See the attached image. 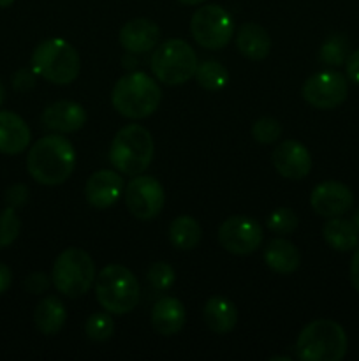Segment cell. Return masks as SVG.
I'll use <instances>...</instances> for the list:
<instances>
[{
    "label": "cell",
    "instance_id": "cell-25",
    "mask_svg": "<svg viewBox=\"0 0 359 361\" xmlns=\"http://www.w3.org/2000/svg\"><path fill=\"white\" fill-rule=\"evenodd\" d=\"M203 229L190 215H180L169 226V240L178 250H192L201 242Z\"/></svg>",
    "mask_w": 359,
    "mask_h": 361
},
{
    "label": "cell",
    "instance_id": "cell-2",
    "mask_svg": "<svg viewBox=\"0 0 359 361\" xmlns=\"http://www.w3.org/2000/svg\"><path fill=\"white\" fill-rule=\"evenodd\" d=\"M160 101L162 90L157 81L137 71L122 76L113 87L111 104L125 118H146L157 111Z\"/></svg>",
    "mask_w": 359,
    "mask_h": 361
},
{
    "label": "cell",
    "instance_id": "cell-12",
    "mask_svg": "<svg viewBox=\"0 0 359 361\" xmlns=\"http://www.w3.org/2000/svg\"><path fill=\"white\" fill-rule=\"evenodd\" d=\"M348 83L338 71H324L310 76L303 83L301 95L317 109H334L347 99Z\"/></svg>",
    "mask_w": 359,
    "mask_h": 361
},
{
    "label": "cell",
    "instance_id": "cell-22",
    "mask_svg": "<svg viewBox=\"0 0 359 361\" xmlns=\"http://www.w3.org/2000/svg\"><path fill=\"white\" fill-rule=\"evenodd\" d=\"M238 51L248 60H264L271 51L270 34L257 23H243L236 34Z\"/></svg>",
    "mask_w": 359,
    "mask_h": 361
},
{
    "label": "cell",
    "instance_id": "cell-19",
    "mask_svg": "<svg viewBox=\"0 0 359 361\" xmlns=\"http://www.w3.org/2000/svg\"><path fill=\"white\" fill-rule=\"evenodd\" d=\"M185 319V307L178 298H172V296L158 300L151 309V326L158 335H164V337H172V335L180 334Z\"/></svg>",
    "mask_w": 359,
    "mask_h": 361
},
{
    "label": "cell",
    "instance_id": "cell-28",
    "mask_svg": "<svg viewBox=\"0 0 359 361\" xmlns=\"http://www.w3.org/2000/svg\"><path fill=\"white\" fill-rule=\"evenodd\" d=\"M115 331V323H113L111 316L104 312H95L84 323V334L90 341L94 342H106L113 337Z\"/></svg>",
    "mask_w": 359,
    "mask_h": 361
},
{
    "label": "cell",
    "instance_id": "cell-11",
    "mask_svg": "<svg viewBox=\"0 0 359 361\" xmlns=\"http://www.w3.org/2000/svg\"><path fill=\"white\" fill-rule=\"evenodd\" d=\"M263 226L252 217H234L225 219L218 228V242L222 249L234 256H248L256 252L263 243Z\"/></svg>",
    "mask_w": 359,
    "mask_h": 361
},
{
    "label": "cell",
    "instance_id": "cell-1",
    "mask_svg": "<svg viewBox=\"0 0 359 361\" xmlns=\"http://www.w3.org/2000/svg\"><path fill=\"white\" fill-rule=\"evenodd\" d=\"M76 168V150L62 134H51L35 141L28 150L27 169L41 185H60L67 182Z\"/></svg>",
    "mask_w": 359,
    "mask_h": 361
},
{
    "label": "cell",
    "instance_id": "cell-23",
    "mask_svg": "<svg viewBox=\"0 0 359 361\" xmlns=\"http://www.w3.org/2000/svg\"><path fill=\"white\" fill-rule=\"evenodd\" d=\"M34 321L42 335L49 337V335L58 334L67 321V310L62 300H58L56 296H46L44 300H41L39 305L35 307Z\"/></svg>",
    "mask_w": 359,
    "mask_h": 361
},
{
    "label": "cell",
    "instance_id": "cell-27",
    "mask_svg": "<svg viewBox=\"0 0 359 361\" xmlns=\"http://www.w3.org/2000/svg\"><path fill=\"white\" fill-rule=\"evenodd\" d=\"M348 56V41L344 35H331L322 44L319 53L320 62L326 66H341Z\"/></svg>",
    "mask_w": 359,
    "mask_h": 361
},
{
    "label": "cell",
    "instance_id": "cell-3",
    "mask_svg": "<svg viewBox=\"0 0 359 361\" xmlns=\"http://www.w3.org/2000/svg\"><path fill=\"white\" fill-rule=\"evenodd\" d=\"M153 137L146 127L129 123L113 137L109 147V161L113 168L127 176L143 175L153 161Z\"/></svg>",
    "mask_w": 359,
    "mask_h": 361
},
{
    "label": "cell",
    "instance_id": "cell-9",
    "mask_svg": "<svg viewBox=\"0 0 359 361\" xmlns=\"http://www.w3.org/2000/svg\"><path fill=\"white\" fill-rule=\"evenodd\" d=\"M190 32L199 46L206 49H222L234 35L232 16L217 4L199 7L190 20Z\"/></svg>",
    "mask_w": 359,
    "mask_h": 361
},
{
    "label": "cell",
    "instance_id": "cell-13",
    "mask_svg": "<svg viewBox=\"0 0 359 361\" xmlns=\"http://www.w3.org/2000/svg\"><path fill=\"white\" fill-rule=\"evenodd\" d=\"M310 204L320 217H340L345 212L351 210L354 204V196L345 183L327 180L313 187L310 194Z\"/></svg>",
    "mask_w": 359,
    "mask_h": 361
},
{
    "label": "cell",
    "instance_id": "cell-36",
    "mask_svg": "<svg viewBox=\"0 0 359 361\" xmlns=\"http://www.w3.org/2000/svg\"><path fill=\"white\" fill-rule=\"evenodd\" d=\"M345 71H347L348 80L359 85V49L352 51L345 60Z\"/></svg>",
    "mask_w": 359,
    "mask_h": 361
},
{
    "label": "cell",
    "instance_id": "cell-24",
    "mask_svg": "<svg viewBox=\"0 0 359 361\" xmlns=\"http://www.w3.org/2000/svg\"><path fill=\"white\" fill-rule=\"evenodd\" d=\"M322 236L327 245L338 252H348L359 245V233L355 226L341 217H331L324 224Z\"/></svg>",
    "mask_w": 359,
    "mask_h": 361
},
{
    "label": "cell",
    "instance_id": "cell-8",
    "mask_svg": "<svg viewBox=\"0 0 359 361\" xmlns=\"http://www.w3.org/2000/svg\"><path fill=\"white\" fill-rule=\"evenodd\" d=\"M150 67L158 81L176 87L192 80L197 69V56L192 46L183 39H168L155 48Z\"/></svg>",
    "mask_w": 359,
    "mask_h": 361
},
{
    "label": "cell",
    "instance_id": "cell-17",
    "mask_svg": "<svg viewBox=\"0 0 359 361\" xmlns=\"http://www.w3.org/2000/svg\"><path fill=\"white\" fill-rule=\"evenodd\" d=\"M41 120L48 129L69 134L76 133L87 123V111L74 101H56L42 111Z\"/></svg>",
    "mask_w": 359,
    "mask_h": 361
},
{
    "label": "cell",
    "instance_id": "cell-16",
    "mask_svg": "<svg viewBox=\"0 0 359 361\" xmlns=\"http://www.w3.org/2000/svg\"><path fill=\"white\" fill-rule=\"evenodd\" d=\"M118 39L125 51L139 55V53H146L157 48L160 30H158L157 23L148 18H134L123 25Z\"/></svg>",
    "mask_w": 359,
    "mask_h": 361
},
{
    "label": "cell",
    "instance_id": "cell-43",
    "mask_svg": "<svg viewBox=\"0 0 359 361\" xmlns=\"http://www.w3.org/2000/svg\"><path fill=\"white\" fill-rule=\"evenodd\" d=\"M271 361H291V358L289 356H273Z\"/></svg>",
    "mask_w": 359,
    "mask_h": 361
},
{
    "label": "cell",
    "instance_id": "cell-18",
    "mask_svg": "<svg viewBox=\"0 0 359 361\" xmlns=\"http://www.w3.org/2000/svg\"><path fill=\"white\" fill-rule=\"evenodd\" d=\"M32 133L18 113L0 111V154L18 155L30 145Z\"/></svg>",
    "mask_w": 359,
    "mask_h": 361
},
{
    "label": "cell",
    "instance_id": "cell-31",
    "mask_svg": "<svg viewBox=\"0 0 359 361\" xmlns=\"http://www.w3.org/2000/svg\"><path fill=\"white\" fill-rule=\"evenodd\" d=\"M252 136L257 143L271 145L282 136V126L278 123V120L271 118V116H263L257 122H253Z\"/></svg>",
    "mask_w": 359,
    "mask_h": 361
},
{
    "label": "cell",
    "instance_id": "cell-6",
    "mask_svg": "<svg viewBox=\"0 0 359 361\" xmlns=\"http://www.w3.org/2000/svg\"><path fill=\"white\" fill-rule=\"evenodd\" d=\"M347 335L331 319H315L306 324L296 341V353L303 361H340L347 355Z\"/></svg>",
    "mask_w": 359,
    "mask_h": 361
},
{
    "label": "cell",
    "instance_id": "cell-41",
    "mask_svg": "<svg viewBox=\"0 0 359 361\" xmlns=\"http://www.w3.org/2000/svg\"><path fill=\"white\" fill-rule=\"evenodd\" d=\"M352 224L355 226V229H358V233H359V210L355 212L354 217H352Z\"/></svg>",
    "mask_w": 359,
    "mask_h": 361
},
{
    "label": "cell",
    "instance_id": "cell-33",
    "mask_svg": "<svg viewBox=\"0 0 359 361\" xmlns=\"http://www.w3.org/2000/svg\"><path fill=\"white\" fill-rule=\"evenodd\" d=\"M23 286L30 295H42V293L48 291L49 277L46 274H42V271H34V274H30L25 279Z\"/></svg>",
    "mask_w": 359,
    "mask_h": 361
},
{
    "label": "cell",
    "instance_id": "cell-42",
    "mask_svg": "<svg viewBox=\"0 0 359 361\" xmlns=\"http://www.w3.org/2000/svg\"><path fill=\"white\" fill-rule=\"evenodd\" d=\"M14 4V0H0V9H4V7H11Z\"/></svg>",
    "mask_w": 359,
    "mask_h": 361
},
{
    "label": "cell",
    "instance_id": "cell-10",
    "mask_svg": "<svg viewBox=\"0 0 359 361\" xmlns=\"http://www.w3.org/2000/svg\"><path fill=\"white\" fill-rule=\"evenodd\" d=\"M165 192L153 176L137 175L125 187V204L137 221H153L164 208Z\"/></svg>",
    "mask_w": 359,
    "mask_h": 361
},
{
    "label": "cell",
    "instance_id": "cell-30",
    "mask_svg": "<svg viewBox=\"0 0 359 361\" xmlns=\"http://www.w3.org/2000/svg\"><path fill=\"white\" fill-rule=\"evenodd\" d=\"M21 231V221L16 214V208L7 207L0 212V249L13 245Z\"/></svg>",
    "mask_w": 359,
    "mask_h": 361
},
{
    "label": "cell",
    "instance_id": "cell-32",
    "mask_svg": "<svg viewBox=\"0 0 359 361\" xmlns=\"http://www.w3.org/2000/svg\"><path fill=\"white\" fill-rule=\"evenodd\" d=\"M175 270H172L171 264L164 263V261L151 264V268L148 270V281L157 291H165V289L171 288L175 284Z\"/></svg>",
    "mask_w": 359,
    "mask_h": 361
},
{
    "label": "cell",
    "instance_id": "cell-4",
    "mask_svg": "<svg viewBox=\"0 0 359 361\" xmlns=\"http://www.w3.org/2000/svg\"><path fill=\"white\" fill-rule=\"evenodd\" d=\"M32 69L53 85H70L81 71L80 53L62 37H49L39 42L32 53Z\"/></svg>",
    "mask_w": 359,
    "mask_h": 361
},
{
    "label": "cell",
    "instance_id": "cell-14",
    "mask_svg": "<svg viewBox=\"0 0 359 361\" xmlns=\"http://www.w3.org/2000/svg\"><path fill=\"white\" fill-rule=\"evenodd\" d=\"M273 164L278 175L287 180H303L312 169V155L308 148L294 140H285L275 148Z\"/></svg>",
    "mask_w": 359,
    "mask_h": 361
},
{
    "label": "cell",
    "instance_id": "cell-37",
    "mask_svg": "<svg viewBox=\"0 0 359 361\" xmlns=\"http://www.w3.org/2000/svg\"><path fill=\"white\" fill-rule=\"evenodd\" d=\"M351 284L359 295V247H355V252L351 261Z\"/></svg>",
    "mask_w": 359,
    "mask_h": 361
},
{
    "label": "cell",
    "instance_id": "cell-35",
    "mask_svg": "<svg viewBox=\"0 0 359 361\" xmlns=\"http://www.w3.org/2000/svg\"><path fill=\"white\" fill-rule=\"evenodd\" d=\"M13 87L18 92H28L35 87V73L34 69H20L13 76Z\"/></svg>",
    "mask_w": 359,
    "mask_h": 361
},
{
    "label": "cell",
    "instance_id": "cell-7",
    "mask_svg": "<svg viewBox=\"0 0 359 361\" xmlns=\"http://www.w3.org/2000/svg\"><path fill=\"white\" fill-rule=\"evenodd\" d=\"M51 282L56 291L69 298L87 295L95 282V264L90 254L77 247L63 250L53 263Z\"/></svg>",
    "mask_w": 359,
    "mask_h": 361
},
{
    "label": "cell",
    "instance_id": "cell-5",
    "mask_svg": "<svg viewBox=\"0 0 359 361\" xmlns=\"http://www.w3.org/2000/svg\"><path fill=\"white\" fill-rule=\"evenodd\" d=\"M95 296L106 312L123 316L132 312L139 303V282L129 268L108 264L95 279Z\"/></svg>",
    "mask_w": 359,
    "mask_h": 361
},
{
    "label": "cell",
    "instance_id": "cell-40",
    "mask_svg": "<svg viewBox=\"0 0 359 361\" xmlns=\"http://www.w3.org/2000/svg\"><path fill=\"white\" fill-rule=\"evenodd\" d=\"M178 2L185 4V6H197V4H203L206 2V0H178Z\"/></svg>",
    "mask_w": 359,
    "mask_h": 361
},
{
    "label": "cell",
    "instance_id": "cell-39",
    "mask_svg": "<svg viewBox=\"0 0 359 361\" xmlns=\"http://www.w3.org/2000/svg\"><path fill=\"white\" fill-rule=\"evenodd\" d=\"M4 101H6V87H4L2 80H0V106L4 104Z\"/></svg>",
    "mask_w": 359,
    "mask_h": 361
},
{
    "label": "cell",
    "instance_id": "cell-21",
    "mask_svg": "<svg viewBox=\"0 0 359 361\" xmlns=\"http://www.w3.org/2000/svg\"><path fill=\"white\" fill-rule=\"evenodd\" d=\"M264 263L275 274L289 275L296 271L301 263V254L298 247L285 238H275L264 249Z\"/></svg>",
    "mask_w": 359,
    "mask_h": 361
},
{
    "label": "cell",
    "instance_id": "cell-29",
    "mask_svg": "<svg viewBox=\"0 0 359 361\" xmlns=\"http://www.w3.org/2000/svg\"><path fill=\"white\" fill-rule=\"evenodd\" d=\"M298 224V215L291 208H277L266 219L267 229L273 231L275 235H291L292 231H296Z\"/></svg>",
    "mask_w": 359,
    "mask_h": 361
},
{
    "label": "cell",
    "instance_id": "cell-26",
    "mask_svg": "<svg viewBox=\"0 0 359 361\" xmlns=\"http://www.w3.org/2000/svg\"><path fill=\"white\" fill-rule=\"evenodd\" d=\"M196 81L208 92H218L227 85L229 73L218 60H204L197 63Z\"/></svg>",
    "mask_w": 359,
    "mask_h": 361
},
{
    "label": "cell",
    "instance_id": "cell-34",
    "mask_svg": "<svg viewBox=\"0 0 359 361\" xmlns=\"http://www.w3.org/2000/svg\"><path fill=\"white\" fill-rule=\"evenodd\" d=\"M28 200V187L23 185V183H14L7 189L6 192V203L7 207L20 208L27 203Z\"/></svg>",
    "mask_w": 359,
    "mask_h": 361
},
{
    "label": "cell",
    "instance_id": "cell-15",
    "mask_svg": "<svg viewBox=\"0 0 359 361\" xmlns=\"http://www.w3.org/2000/svg\"><path fill=\"white\" fill-rule=\"evenodd\" d=\"M123 192V178L111 169H99L84 185V197L88 204L97 210H106L120 200Z\"/></svg>",
    "mask_w": 359,
    "mask_h": 361
},
{
    "label": "cell",
    "instance_id": "cell-38",
    "mask_svg": "<svg viewBox=\"0 0 359 361\" xmlns=\"http://www.w3.org/2000/svg\"><path fill=\"white\" fill-rule=\"evenodd\" d=\"M11 284H13V271L7 264L0 263V295H4L11 288Z\"/></svg>",
    "mask_w": 359,
    "mask_h": 361
},
{
    "label": "cell",
    "instance_id": "cell-20",
    "mask_svg": "<svg viewBox=\"0 0 359 361\" xmlns=\"http://www.w3.org/2000/svg\"><path fill=\"white\" fill-rule=\"evenodd\" d=\"M203 316L206 326L217 335L231 334L236 328V323H238V310H236V305L231 300L224 298V296H211L204 303Z\"/></svg>",
    "mask_w": 359,
    "mask_h": 361
}]
</instances>
